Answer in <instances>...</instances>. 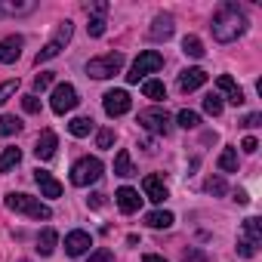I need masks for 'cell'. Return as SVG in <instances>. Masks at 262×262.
<instances>
[{
	"label": "cell",
	"instance_id": "obj_6",
	"mask_svg": "<svg viewBox=\"0 0 262 262\" xmlns=\"http://www.w3.org/2000/svg\"><path fill=\"white\" fill-rule=\"evenodd\" d=\"M161 68H164V56H161L158 50H145V53H139V59L133 62L126 80H129V83H139V80H145L148 74H155V71H161Z\"/></svg>",
	"mask_w": 262,
	"mask_h": 262
},
{
	"label": "cell",
	"instance_id": "obj_7",
	"mask_svg": "<svg viewBox=\"0 0 262 262\" xmlns=\"http://www.w3.org/2000/svg\"><path fill=\"white\" fill-rule=\"evenodd\" d=\"M99 176H102V161L99 158H80L71 167V185H77V188H86V185L99 182Z\"/></svg>",
	"mask_w": 262,
	"mask_h": 262
},
{
	"label": "cell",
	"instance_id": "obj_34",
	"mask_svg": "<svg viewBox=\"0 0 262 262\" xmlns=\"http://www.w3.org/2000/svg\"><path fill=\"white\" fill-rule=\"evenodd\" d=\"M114 145V129H99L96 133V148H111Z\"/></svg>",
	"mask_w": 262,
	"mask_h": 262
},
{
	"label": "cell",
	"instance_id": "obj_37",
	"mask_svg": "<svg viewBox=\"0 0 262 262\" xmlns=\"http://www.w3.org/2000/svg\"><path fill=\"white\" fill-rule=\"evenodd\" d=\"M90 262H114V253L108 247H99L96 253H90Z\"/></svg>",
	"mask_w": 262,
	"mask_h": 262
},
{
	"label": "cell",
	"instance_id": "obj_27",
	"mask_svg": "<svg viewBox=\"0 0 262 262\" xmlns=\"http://www.w3.org/2000/svg\"><path fill=\"white\" fill-rule=\"evenodd\" d=\"M19 161H22V151L19 148H7L4 155H0V173H10L13 167H19Z\"/></svg>",
	"mask_w": 262,
	"mask_h": 262
},
{
	"label": "cell",
	"instance_id": "obj_31",
	"mask_svg": "<svg viewBox=\"0 0 262 262\" xmlns=\"http://www.w3.org/2000/svg\"><path fill=\"white\" fill-rule=\"evenodd\" d=\"M204 111L213 114V117H219V114H222V99H219L216 93H210V96L204 99Z\"/></svg>",
	"mask_w": 262,
	"mask_h": 262
},
{
	"label": "cell",
	"instance_id": "obj_18",
	"mask_svg": "<svg viewBox=\"0 0 262 262\" xmlns=\"http://www.w3.org/2000/svg\"><path fill=\"white\" fill-rule=\"evenodd\" d=\"M114 201H117V207L123 210V213H136L139 210V204H142V198H139V191L136 188H117V194H114Z\"/></svg>",
	"mask_w": 262,
	"mask_h": 262
},
{
	"label": "cell",
	"instance_id": "obj_38",
	"mask_svg": "<svg viewBox=\"0 0 262 262\" xmlns=\"http://www.w3.org/2000/svg\"><path fill=\"white\" fill-rule=\"evenodd\" d=\"M50 83H53V74H50V71H40V74L34 77V90H40V93H43Z\"/></svg>",
	"mask_w": 262,
	"mask_h": 262
},
{
	"label": "cell",
	"instance_id": "obj_23",
	"mask_svg": "<svg viewBox=\"0 0 262 262\" xmlns=\"http://www.w3.org/2000/svg\"><path fill=\"white\" fill-rule=\"evenodd\" d=\"M114 173L117 176H136V167H133V161H129V151H117V158H114Z\"/></svg>",
	"mask_w": 262,
	"mask_h": 262
},
{
	"label": "cell",
	"instance_id": "obj_10",
	"mask_svg": "<svg viewBox=\"0 0 262 262\" xmlns=\"http://www.w3.org/2000/svg\"><path fill=\"white\" fill-rule=\"evenodd\" d=\"M102 105H105V114L108 117H120V114H126L129 111V93L126 90H108L105 96H102Z\"/></svg>",
	"mask_w": 262,
	"mask_h": 262
},
{
	"label": "cell",
	"instance_id": "obj_36",
	"mask_svg": "<svg viewBox=\"0 0 262 262\" xmlns=\"http://www.w3.org/2000/svg\"><path fill=\"white\" fill-rule=\"evenodd\" d=\"M16 90H19V80H7V83H0V105H4Z\"/></svg>",
	"mask_w": 262,
	"mask_h": 262
},
{
	"label": "cell",
	"instance_id": "obj_28",
	"mask_svg": "<svg viewBox=\"0 0 262 262\" xmlns=\"http://www.w3.org/2000/svg\"><path fill=\"white\" fill-rule=\"evenodd\" d=\"M182 53H185V56H191V59H201V56H204V43H201V37L188 34V37L182 40Z\"/></svg>",
	"mask_w": 262,
	"mask_h": 262
},
{
	"label": "cell",
	"instance_id": "obj_33",
	"mask_svg": "<svg viewBox=\"0 0 262 262\" xmlns=\"http://www.w3.org/2000/svg\"><path fill=\"white\" fill-rule=\"evenodd\" d=\"M207 191H210V194H225L228 185H225L222 176H210V179H207Z\"/></svg>",
	"mask_w": 262,
	"mask_h": 262
},
{
	"label": "cell",
	"instance_id": "obj_13",
	"mask_svg": "<svg viewBox=\"0 0 262 262\" xmlns=\"http://www.w3.org/2000/svg\"><path fill=\"white\" fill-rule=\"evenodd\" d=\"M22 37L19 34H10V37H4V40H0V62H4V65H13L19 56H22Z\"/></svg>",
	"mask_w": 262,
	"mask_h": 262
},
{
	"label": "cell",
	"instance_id": "obj_21",
	"mask_svg": "<svg viewBox=\"0 0 262 262\" xmlns=\"http://www.w3.org/2000/svg\"><path fill=\"white\" fill-rule=\"evenodd\" d=\"M56 244H59V234H56L53 228H43V231L37 234V253H40V256H53V253H56Z\"/></svg>",
	"mask_w": 262,
	"mask_h": 262
},
{
	"label": "cell",
	"instance_id": "obj_25",
	"mask_svg": "<svg viewBox=\"0 0 262 262\" xmlns=\"http://www.w3.org/2000/svg\"><path fill=\"white\" fill-rule=\"evenodd\" d=\"M68 133L77 136V139L90 136V133H93V120H90V117H74V120L68 123Z\"/></svg>",
	"mask_w": 262,
	"mask_h": 262
},
{
	"label": "cell",
	"instance_id": "obj_35",
	"mask_svg": "<svg viewBox=\"0 0 262 262\" xmlns=\"http://www.w3.org/2000/svg\"><path fill=\"white\" fill-rule=\"evenodd\" d=\"M22 108H25L28 114H37V111H40V99H37L34 93H28V96H22Z\"/></svg>",
	"mask_w": 262,
	"mask_h": 262
},
{
	"label": "cell",
	"instance_id": "obj_8",
	"mask_svg": "<svg viewBox=\"0 0 262 262\" xmlns=\"http://www.w3.org/2000/svg\"><path fill=\"white\" fill-rule=\"evenodd\" d=\"M139 123L148 129V133H158V136H167L170 126H173V120H170V114L164 108H145V111H139Z\"/></svg>",
	"mask_w": 262,
	"mask_h": 262
},
{
	"label": "cell",
	"instance_id": "obj_11",
	"mask_svg": "<svg viewBox=\"0 0 262 262\" xmlns=\"http://www.w3.org/2000/svg\"><path fill=\"white\" fill-rule=\"evenodd\" d=\"M173 31H176V19H173L170 13H158V16L151 19L148 37H151V40H170V37H173Z\"/></svg>",
	"mask_w": 262,
	"mask_h": 262
},
{
	"label": "cell",
	"instance_id": "obj_42",
	"mask_svg": "<svg viewBox=\"0 0 262 262\" xmlns=\"http://www.w3.org/2000/svg\"><path fill=\"white\" fill-rule=\"evenodd\" d=\"M259 123H262L259 114H247V117H244V126H259Z\"/></svg>",
	"mask_w": 262,
	"mask_h": 262
},
{
	"label": "cell",
	"instance_id": "obj_40",
	"mask_svg": "<svg viewBox=\"0 0 262 262\" xmlns=\"http://www.w3.org/2000/svg\"><path fill=\"white\" fill-rule=\"evenodd\" d=\"M241 148H244V151H247V155H253V151H256V148H259V142H256V139H253V136H247V139H244V145H241Z\"/></svg>",
	"mask_w": 262,
	"mask_h": 262
},
{
	"label": "cell",
	"instance_id": "obj_5",
	"mask_svg": "<svg viewBox=\"0 0 262 262\" xmlns=\"http://www.w3.org/2000/svg\"><path fill=\"white\" fill-rule=\"evenodd\" d=\"M120 68H123V53H105V56H96V59L86 62V74L96 77V80H108Z\"/></svg>",
	"mask_w": 262,
	"mask_h": 262
},
{
	"label": "cell",
	"instance_id": "obj_43",
	"mask_svg": "<svg viewBox=\"0 0 262 262\" xmlns=\"http://www.w3.org/2000/svg\"><path fill=\"white\" fill-rule=\"evenodd\" d=\"M234 201H237V204H247L250 198H247V191H237V194H234Z\"/></svg>",
	"mask_w": 262,
	"mask_h": 262
},
{
	"label": "cell",
	"instance_id": "obj_22",
	"mask_svg": "<svg viewBox=\"0 0 262 262\" xmlns=\"http://www.w3.org/2000/svg\"><path fill=\"white\" fill-rule=\"evenodd\" d=\"M145 222H148L151 228H170V225L176 222V216H173L170 210H155V213L145 216Z\"/></svg>",
	"mask_w": 262,
	"mask_h": 262
},
{
	"label": "cell",
	"instance_id": "obj_29",
	"mask_svg": "<svg viewBox=\"0 0 262 262\" xmlns=\"http://www.w3.org/2000/svg\"><path fill=\"white\" fill-rule=\"evenodd\" d=\"M142 93H145L148 99H155V102H158V99H167V86H164L161 80H145V83H142Z\"/></svg>",
	"mask_w": 262,
	"mask_h": 262
},
{
	"label": "cell",
	"instance_id": "obj_14",
	"mask_svg": "<svg viewBox=\"0 0 262 262\" xmlns=\"http://www.w3.org/2000/svg\"><path fill=\"white\" fill-rule=\"evenodd\" d=\"M207 83V71L204 68H185L182 74H179V90L182 93H194V90H201Z\"/></svg>",
	"mask_w": 262,
	"mask_h": 262
},
{
	"label": "cell",
	"instance_id": "obj_9",
	"mask_svg": "<svg viewBox=\"0 0 262 262\" xmlns=\"http://www.w3.org/2000/svg\"><path fill=\"white\" fill-rule=\"evenodd\" d=\"M77 90L71 86V83H59L56 90H53V99H50V105H53V111L56 114H68V111H74L77 108Z\"/></svg>",
	"mask_w": 262,
	"mask_h": 262
},
{
	"label": "cell",
	"instance_id": "obj_41",
	"mask_svg": "<svg viewBox=\"0 0 262 262\" xmlns=\"http://www.w3.org/2000/svg\"><path fill=\"white\" fill-rule=\"evenodd\" d=\"M182 256H185V262H207V259H204L201 253H194V250H185Z\"/></svg>",
	"mask_w": 262,
	"mask_h": 262
},
{
	"label": "cell",
	"instance_id": "obj_24",
	"mask_svg": "<svg viewBox=\"0 0 262 262\" xmlns=\"http://www.w3.org/2000/svg\"><path fill=\"white\" fill-rule=\"evenodd\" d=\"M219 170L222 173H237V148H222V155H219Z\"/></svg>",
	"mask_w": 262,
	"mask_h": 262
},
{
	"label": "cell",
	"instance_id": "obj_30",
	"mask_svg": "<svg viewBox=\"0 0 262 262\" xmlns=\"http://www.w3.org/2000/svg\"><path fill=\"white\" fill-rule=\"evenodd\" d=\"M176 123H179L182 129H194V126L201 123V114H198V111H188V108H185V111H179V114H176Z\"/></svg>",
	"mask_w": 262,
	"mask_h": 262
},
{
	"label": "cell",
	"instance_id": "obj_44",
	"mask_svg": "<svg viewBox=\"0 0 262 262\" xmlns=\"http://www.w3.org/2000/svg\"><path fill=\"white\" fill-rule=\"evenodd\" d=\"M142 262H167V259H161V256H155V253H148V256H145Z\"/></svg>",
	"mask_w": 262,
	"mask_h": 262
},
{
	"label": "cell",
	"instance_id": "obj_1",
	"mask_svg": "<svg viewBox=\"0 0 262 262\" xmlns=\"http://www.w3.org/2000/svg\"><path fill=\"white\" fill-rule=\"evenodd\" d=\"M210 31H213V37H216L219 43H231V40H237V37L247 31V19H244L241 7L231 4V0L219 4V10L213 13V25H210Z\"/></svg>",
	"mask_w": 262,
	"mask_h": 262
},
{
	"label": "cell",
	"instance_id": "obj_26",
	"mask_svg": "<svg viewBox=\"0 0 262 262\" xmlns=\"http://www.w3.org/2000/svg\"><path fill=\"white\" fill-rule=\"evenodd\" d=\"M22 129V120L13 114H0V136H16Z\"/></svg>",
	"mask_w": 262,
	"mask_h": 262
},
{
	"label": "cell",
	"instance_id": "obj_19",
	"mask_svg": "<svg viewBox=\"0 0 262 262\" xmlns=\"http://www.w3.org/2000/svg\"><path fill=\"white\" fill-rule=\"evenodd\" d=\"M37 10V4L34 0H0V16H28V13H34Z\"/></svg>",
	"mask_w": 262,
	"mask_h": 262
},
{
	"label": "cell",
	"instance_id": "obj_16",
	"mask_svg": "<svg viewBox=\"0 0 262 262\" xmlns=\"http://www.w3.org/2000/svg\"><path fill=\"white\" fill-rule=\"evenodd\" d=\"M90 247H93V237H90L86 231H80V228L65 237V253H68V256H83Z\"/></svg>",
	"mask_w": 262,
	"mask_h": 262
},
{
	"label": "cell",
	"instance_id": "obj_3",
	"mask_svg": "<svg viewBox=\"0 0 262 262\" xmlns=\"http://www.w3.org/2000/svg\"><path fill=\"white\" fill-rule=\"evenodd\" d=\"M259 247H262V222H259L256 216H250V219H244V225H241L237 253H241L244 259H250V256H256Z\"/></svg>",
	"mask_w": 262,
	"mask_h": 262
},
{
	"label": "cell",
	"instance_id": "obj_17",
	"mask_svg": "<svg viewBox=\"0 0 262 262\" xmlns=\"http://www.w3.org/2000/svg\"><path fill=\"white\" fill-rule=\"evenodd\" d=\"M34 182L40 185V194H43V198H62V182H59L53 173L37 170V173H34Z\"/></svg>",
	"mask_w": 262,
	"mask_h": 262
},
{
	"label": "cell",
	"instance_id": "obj_32",
	"mask_svg": "<svg viewBox=\"0 0 262 262\" xmlns=\"http://www.w3.org/2000/svg\"><path fill=\"white\" fill-rule=\"evenodd\" d=\"M86 31H90V37H102L105 34V16H90Z\"/></svg>",
	"mask_w": 262,
	"mask_h": 262
},
{
	"label": "cell",
	"instance_id": "obj_4",
	"mask_svg": "<svg viewBox=\"0 0 262 262\" xmlns=\"http://www.w3.org/2000/svg\"><path fill=\"white\" fill-rule=\"evenodd\" d=\"M71 34H74V25H71L68 19H65V22H59V28H56V34H53V37H50V43H47V47H43V50H40V53L34 56V62H37V65H43V62H50V59H56V56H59V53H62V50L68 47V40H71Z\"/></svg>",
	"mask_w": 262,
	"mask_h": 262
},
{
	"label": "cell",
	"instance_id": "obj_2",
	"mask_svg": "<svg viewBox=\"0 0 262 262\" xmlns=\"http://www.w3.org/2000/svg\"><path fill=\"white\" fill-rule=\"evenodd\" d=\"M7 207H10L13 213L28 216V219H50V216H53V210H50L47 204H40L37 198L22 194V191H10V194H7Z\"/></svg>",
	"mask_w": 262,
	"mask_h": 262
},
{
	"label": "cell",
	"instance_id": "obj_12",
	"mask_svg": "<svg viewBox=\"0 0 262 262\" xmlns=\"http://www.w3.org/2000/svg\"><path fill=\"white\" fill-rule=\"evenodd\" d=\"M56 148H59V136L53 133V129H43V133L37 136V145H34L37 161H50L56 155Z\"/></svg>",
	"mask_w": 262,
	"mask_h": 262
},
{
	"label": "cell",
	"instance_id": "obj_39",
	"mask_svg": "<svg viewBox=\"0 0 262 262\" xmlns=\"http://www.w3.org/2000/svg\"><path fill=\"white\" fill-rule=\"evenodd\" d=\"M108 13V4L99 0V4H86V16H105Z\"/></svg>",
	"mask_w": 262,
	"mask_h": 262
},
{
	"label": "cell",
	"instance_id": "obj_15",
	"mask_svg": "<svg viewBox=\"0 0 262 262\" xmlns=\"http://www.w3.org/2000/svg\"><path fill=\"white\" fill-rule=\"evenodd\" d=\"M142 191H145V198L155 201V204H164V201L170 198V191H167V185H164L161 176H145V179H142Z\"/></svg>",
	"mask_w": 262,
	"mask_h": 262
},
{
	"label": "cell",
	"instance_id": "obj_20",
	"mask_svg": "<svg viewBox=\"0 0 262 262\" xmlns=\"http://www.w3.org/2000/svg\"><path fill=\"white\" fill-rule=\"evenodd\" d=\"M216 86L225 93V99H228L231 105H244V90H241L228 74H219V77H216Z\"/></svg>",
	"mask_w": 262,
	"mask_h": 262
}]
</instances>
